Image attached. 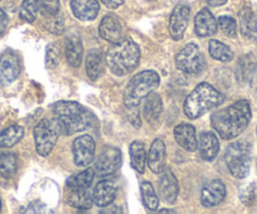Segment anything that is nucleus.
Instances as JSON below:
<instances>
[{"mask_svg":"<svg viewBox=\"0 0 257 214\" xmlns=\"http://www.w3.org/2000/svg\"><path fill=\"white\" fill-rule=\"evenodd\" d=\"M147 163L153 173L159 174L164 170L165 163H167V149L163 140H154L147 157Z\"/></svg>","mask_w":257,"mask_h":214,"instance_id":"16","label":"nucleus"},{"mask_svg":"<svg viewBox=\"0 0 257 214\" xmlns=\"http://www.w3.org/2000/svg\"><path fill=\"white\" fill-rule=\"evenodd\" d=\"M130 157L133 168L139 173H144L147 165V152L145 145L142 141H134L130 145Z\"/></svg>","mask_w":257,"mask_h":214,"instance_id":"28","label":"nucleus"},{"mask_svg":"<svg viewBox=\"0 0 257 214\" xmlns=\"http://www.w3.org/2000/svg\"><path fill=\"white\" fill-rule=\"evenodd\" d=\"M217 23H218L221 31L223 32L227 37H229V38H234V37L237 36V23L233 18L227 16L219 17Z\"/></svg>","mask_w":257,"mask_h":214,"instance_id":"34","label":"nucleus"},{"mask_svg":"<svg viewBox=\"0 0 257 214\" xmlns=\"http://www.w3.org/2000/svg\"><path fill=\"white\" fill-rule=\"evenodd\" d=\"M0 210H2V200H0Z\"/></svg>","mask_w":257,"mask_h":214,"instance_id":"45","label":"nucleus"},{"mask_svg":"<svg viewBox=\"0 0 257 214\" xmlns=\"http://www.w3.org/2000/svg\"><path fill=\"white\" fill-rule=\"evenodd\" d=\"M21 73V63L18 56L12 51L4 52L0 57V82L11 85Z\"/></svg>","mask_w":257,"mask_h":214,"instance_id":"11","label":"nucleus"},{"mask_svg":"<svg viewBox=\"0 0 257 214\" xmlns=\"http://www.w3.org/2000/svg\"><path fill=\"white\" fill-rule=\"evenodd\" d=\"M159 213H174V210H169V209H162V210H159Z\"/></svg>","mask_w":257,"mask_h":214,"instance_id":"44","label":"nucleus"},{"mask_svg":"<svg viewBox=\"0 0 257 214\" xmlns=\"http://www.w3.org/2000/svg\"><path fill=\"white\" fill-rule=\"evenodd\" d=\"M177 67L187 75H199L206 67V60L199 47L194 43L185 46L175 57Z\"/></svg>","mask_w":257,"mask_h":214,"instance_id":"8","label":"nucleus"},{"mask_svg":"<svg viewBox=\"0 0 257 214\" xmlns=\"http://www.w3.org/2000/svg\"><path fill=\"white\" fill-rule=\"evenodd\" d=\"M101 2L110 9H116L123 4V0H101Z\"/></svg>","mask_w":257,"mask_h":214,"instance_id":"42","label":"nucleus"},{"mask_svg":"<svg viewBox=\"0 0 257 214\" xmlns=\"http://www.w3.org/2000/svg\"><path fill=\"white\" fill-rule=\"evenodd\" d=\"M58 65V53L54 48H47V66L49 68H54Z\"/></svg>","mask_w":257,"mask_h":214,"instance_id":"40","label":"nucleus"},{"mask_svg":"<svg viewBox=\"0 0 257 214\" xmlns=\"http://www.w3.org/2000/svg\"><path fill=\"white\" fill-rule=\"evenodd\" d=\"M47 28H48L52 33H56V34L62 33V32H63V19L58 18L57 14L56 16H52V19L51 22H49Z\"/></svg>","mask_w":257,"mask_h":214,"instance_id":"39","label":"nucleus"},{"mask_svg":"<svg viewBox=\"0 0 257 214\" xmlns=\"http://www.w3.org/2000/svg\"><path fill=\"white\" fill-rule=\"evenodd\" d=\"M226 198V186L219 179H213L204 184L201 191V203L206 208H213Z\"/></svg>","mask_w":257,"mask_h":214,"instance_id":"13","label":"nucleus"},{"mask_svg":"<svg viewBox=\"0 0 257 214\" xmlns=\"http://www.w3.org/2000/svg\"><path fill=\"white\" fill-rule=\"evenodd\" d=\"M7 26H8V16L6 14V12L0 9V36L4 33Z\"/></svg>","mask_w":257,"mask_h":214,"instance_id":"41","label":"nucleus"},{"mask_svg":"<svg viewBox=\"0 0 257 214\" xmlns=\"http://www.w3.org/2000/svg\"><path fill=\"white\" fill-rule=\"evenodd\" d=\"M18 170V157L14 152H0V175L9 179Z\"/></svg>","mask_w":257,"mask_h":214,"instance_id":"29","label":"nucleus"},{"mask_svg":"<svg viewBox=\"0 0 257 214\" xmlns=\"http://www.w3.org/2000/svg\"><path fill=\"white\" fill-rule=\"evenodd\" d=\"M100 36L102 39L110 42V43H117L118 41L122 39V27H121L120 21L115 16H106L101 21Z\"/></svg>","mask_w":257,"mask_h":214,"instance_id":"21","label":"nucleus"},{"mask_svg":"<svg viewBox=\"0 0 257 214\" xmlns=\"http://www.w3.org/2000/svg\"><path fill=\"white\" fill-rule=\"evenodd\" d=\"M224 161L232 175L244 179L249 173L251 147L246 141H236L229 145L224 152Z\"/></svg>","mask_w":257,"mask_h":214,"instance_id":"6","label":"nucleus"},{"mask_svg":"<svg viewBox=\"0 0 257 214\" xmlns=\"http://www.w3.org/2000/svg\"><path fill=\"white\" fill-rule=\"evenodd\" d=\"M159 83V75L155 71H143L133 77L123 91V103L126 107L133 109L140 105V102L150 95Z\"/></svg>","mask_w":257,"mask_h":214,"instance_id":"5","label":"nucleus"},{"mask_svg":"<svg viewBox=\"0 0 257 214\" xmlns=\"http://www.w3.org/2000/svg\"><path fill=\"white\" fill-rule=\"evenodd\" d=\"M140 61V48L132 39L122 38L113 43L106 53V62L111 72L116 76L132 73Z\"/></svg>","mask_w":257,"mask_h":214,"instance_id":"3","label":"nucleus"},{"mask_svg":"<svg viewBox=\"0 0 257 214\" xmlns=\"http://www.w3.org/2000/svg\"><path fill=\"white\" fill-rule=\"evenodd\" d=\"M73 160L77 166H87L95 159V141L90 135H82L73 141Z\"/></svg>","mask_w":257,"mask_h":214,"instance_id":"10","label":"nucleus"},{"mask_svg":"<svg viewBox=\"0 0 257 214\" xmlns=\"http://www.w3.org/2000/svg\"><path fill=\"white\" fill-rule=\"evenodd\" d=\"M54 120L58 124L61 132L73 135L90 127L95 119L88 110L73 101H59L53 106Z\"/></svg>","mask_w":257,"mask_h":214,"instance_id":"2","label":"nucleus"},{"mask_svg":"<svg viewBox=\"0 0 257 214\" xmlns=\"http://www.w3.org/2000/svg\"><path fill=\"white\" fill-rule=\"evenodd\" d=\"M67 201L73 208L87 210L92 206L93 198L88 189H68Z\"/></svg>","mask_w":257,"mask_h":214,"instance_id":"24","label":"nucleus"},{"mask_svg":"<svg viewBox=\"0 0 257 214\" xmlns=\"http://www.w3.org/2000/svg\"><path fill=\"white\" fill-rule=\"evenodd\" d=\"M83 57V46L80 34H71L66 41V58L72 67L78 68Z\"/></svg>","mask_w":257,"mask_h":214,"instance_id":"22","label":"nucleus"},{"mask_svg":"<svg viewBox=\"0 0 257 214\" xmlns=\"http://www.w3.org/2000/svg\"><path fill=\"white\" fill-rule=\"evenodd\" d=\"M163 111V102L162 98L158 93H150L145 97L144 102V117L148 122H157L159 120L160 115Z\"/></svg>","mask_w":257,"mask_h":214,"instance_id":"25","label":"nucleus"},{"mask_svg":"<svg viewBox=\"0 0 257 214\" xmlns=\"http://www.w3.org/2000/svg\"><path fill=\"white\" fill-rule=\"evenodd\" d=\"M190 9L189 7L180 4L175 7L169 19V34L174 41H180L184 36V32L189 23Z\"/></svg>","mask_w":257,"mask_h":214,"instance_id":"12","label":"nucleus"},{"mask_svg":"<svg viewBox=\"0 0 257 214\" xmlns=\"http://www.w3.org/2000/svg\"><path fill=\"white\" fill-rule=\"evenodd\" d=\"M223 101L224 96L213 86L206 82L199 83L185 98L184 114L189 119L196 120L218 107Z\"/></svg>","mask_w":257,"mask_h":214,"instance_id":"4","label":"nucleus"},{"mask_svg":"<svg viewBox=\"0 0 257 214\" xmlns=\"http://www.w3.org/2000/svg\"><path fill=\"white\" fill-rule=\"evenodd\" d=\"M95 178V170L91 168L81 171L77 175L71 176L67 180L68 189H88Z\"/></svg>","mask_w":257,"mask_h":214,"instance_id":"31","label":"nucleus"},{"mask_svg":"<svg viewBox=\"0 0 257 214\" xmlns=\"http://www.w3.org/2000/svg\"><path fill=\"white\" fill-rule=\"evenodd\" d=\"M86 72L92 81L97 80L103 72V60L102 53L98 49H92L88 52L87 60H86Z\"/></svg>","mask_w":257,"mask_h":214,"instance_id":"26","label":"nucleus"},{"mask_svg":"<svg viewBox=\"0 0 257 214\" xmlns=\"http://www.w3.org/2000/svg\"><path fill=\"white\" fill-rule=\"evenodd\" d=\"M116 194H117V185H116L115 180L103 179V180L98 181L93 190V203L97 206H107L116 198Z\"/></svg>","mask_w":257,"mask_h":214,"instance_id":"15","label":"nucleus"},{"mask_svg":"<svg viewBox=\"0 0 257 214\" xmlns=\"http://www.w3.org/2000/svg\"><path fill=\"white\" fill-rule=\"evenodd\" d=\"M251 106L247 100H239L226 109L218 110L211 116L213 129L224 140L239 136L251 121Z\"/></svg>","mask_w":257,"mask_h":214,"instance_id":"1","label":"nucleus"},{"mask_svg":"<svg viewBox=\"0 0 257 214\" xmlns=\"http://www.w3.org/2000/svg\"><path fill=\"white\" fill-rule=\"evenodd\" d=\"M59 129L54 119H44L34 127V141L36 150L42 156H48L58 140Z\"/></svg>","mask_w":257,"mask_h":214,"instance_id":"7","label":"nucleus"},{"mask_svg":"<svg viewBox=\"0 0 257 214\" xmlns=\"http://www.w3.org/2000/svg\"><path fill=\"white\" fill-rule=\"evenodd\" d=\"M23 211L24 213H52V210H49L42 201H33Z\"/></svg>","mask_w":257,"mask_h":214,"instance_id":"38","label":"nucleus"},{"mask_svg":"<svg viewBox=\"0 0 257 214\" xmlns=\"http://www.w3.org/2000/svg\"><path fill=\"white\" fill-rule=\"evenodd\" d=\"M238 17L242 36L257 43V12H253L249 7H244Z\"/></svg>","mask_w":257,"mask_h":214,"instance_id":"20","label":"nucleus"},{"mask_svg":"<svg viewBox=\"0 0 257 214\" xmlns=\"http://www.w3.org/2000/svg\"><path fill=\"white\" fill-rule=\"evenodd\" d=\"M24 136V129L19 125H12L0 132V147L9 149L18 144Z\"/></svg>","mask_w":257,"mask_h":214,"instance_id":"27","label":"nucleus"},{"mask_svg":"<svg viewBox=\"0 0 257 214\" xmlns=\"http://www.w3.org/2000/svg\"><path fill=\"white\" fill-rule=\"evenodd\" d=\"M71 9L76 18L83 22L95 21L100 12L98 0H71Z\"/></svg>","mask_w":257,"mask_h":214,"instance_id":"17","label":"nucleus"},{"mask_svg":"<svg viewBox=\"0 0 257 214\" xmlns=\"http://www.w3.org/2000/svg\"><path fill=\"white\" fill-rule=\"evenodd\" d=\"M158 186H159L160 198H163L169 204L175 203L179 194V184L172 170L164 169L162 171V175L158 180Z\"/></svg>","mask_w":257,"mask_h":214,"instance_id":"14","label":"nucleus"},{"mask_svg":"<svg viewBox=\"0 0 257 214\" xmlns=\"http://www.w3.org/2000/svg\"><path fill=\"white\" fill-rule=\"evenodd\" d=\"M254 184H248L247 186H243V189L239 193V198H241L242 203L246 205H251L254 200Z\"/></svg>","mask_w":257,"mask_h":214,"instance_id":"37","label":"nucleus"},{"mask_svg":"<svg viewBox=\"0 0 257 214\" xmlns=\"http://www.w3.org/2000/svg\"><path fill=\"white\" fill-rule=\"evenodd\" d=\"M238 70L241 72V78L243 80H248L251 78L252 73L256 70V63H254L252 56H244L241 60V62L238 63Z\"/></svg>","mask_w":257,"mask_h":214,"instance_id":"35","label":"nucleus"},{"mask_svg":"<svg viewBox=\"0 0 257 214\" xmlns=\"http://www.w3.org/2000/svg\"><path fill=\"white\" fill-rule=\"evenodd\" d=\"M121 165V151L117 147H105L95 163V170L100 176H110Z\"/></svg>","mask_w":257,"mask_h":214,"instance_id":"9","label":"nucleus"},{"mask_svg":"<svg viewBox=\"0 0 257 214\" xmlns=\"http://www.w3.org/2000/svg\"><path fill=\"white\" fill-rule=\"evenodd\" d=\"M140 190H142V198L144 205L147 206L149 210H155V209H158V206H159V196L157 195L152 184H150L149 181H144V183L142 184Z\"/></svg>","mask_w":257,"mask_h":214,"instance_id":"33","label":"nucleus"},{"mask_svg":"<svg viewBox=\"0 0 257 214\" xmlns=\"http://www.w3.org/2000/svg\"><path fill=\"white\" fill-rule=\"evenodd\" d=\"M204 2L212 7H219V6H223V4H226L227 0H204Z\"/></svg>","mask_w":257,"mask_h":214,"instance_id":"43","label":"nucleus"},{"mask_svg":"<svg viewBox=\"0 0 257 214\" xmlns=\"http://www.w3.org/2000/svg\"><path fill=\"white\" fill-rule=\"evenodd\" d=\"M194 28L198 37H212L217 33L218 23L214 19L213 14L209 12V9L204 8L199 12L194 19Z\"/></svg>","mask_w":257,"mask_h":214,"instance_id":"18","label":"nucleus"},{"mask_svg":"<svg viewBox=\"0 0 257 214\" xmlns=\"http://www.w3.org/2000/svg\"><path fill=\"white\" fill-rule=\"evenodd\" d=\"M174 137L178 144L187 151H196L198 149L196 129L189 124H179L174 129Z\"/></svg>","mask_w":257,"mask_h":214,"instance_id":"19","label":"nucleus"},{"mask_svg":"<svg viewBox=\"0 0 257 214\" xmlns=\"http://www.w3.org/2000/svg\"><path fill=\"white\" fill-rule=\"evenodd\" d=\"M208 51L211 57L213 60L219 61V62H231L234 57L233 52L228 46H226L222 42L214 41V39L209 42Z\"/></svg>","mask_w":257,"mask_h":214,"instance_id":"30","label":"nucleus"},{"mask_svg":"<svg viewBox=\"0 0 257 214\" xmlns=\"http://www.w3.org/2000/svg\"><path fill=\"white\" fill-rule=\"evenodd\" d=\"M59 9V0H41V7L39 11L44 14V16H56L58 13Z\"/></svg>","mask_w":257,"mask_h":214,"instance_id":"36","label":"nucleus"},{"mask_svg":"<svg viewBox=\"0 0 257 214\" xmlns=\"http://www.w3.org/2000/svg\"><path fill=\"white\" fill-rule=\"evenodd\" d=\"M199 151H201V156L206 161H212V160L216 159L219 151V141L216 134L207 131L201 135V137H199Z\"/></svg>","mask_w":257,"mask_h":214,"instance_id":"23","label":"nucleus"},{"mask_svg":"<svg viewBox=\"0 0 257 214\" xmlns=\"http://www.w3.org/2000/svg\"><path fill=\"white\" fill-rule=\"evenodd\" d=\"M41 0H23L21 7V18L27 23H33L38 16Z\"/></svg>","mask_w":257,"mask_h":214,"instance_id":"32","label":"nucleus"}]
</instances>
